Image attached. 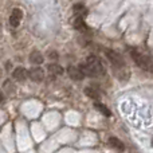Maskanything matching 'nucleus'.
<instances>
[{"label": "nucleus", "mask_w": 153, "mask_h": 153, "mask_svg": "<svg viewBox=\"0 0 153 153\" xmlns=\"http://www.w3.org/2000/svg\"><path fill=\"white\" fill-rule=\"evenodd\" d=\"M73 24H74V27L78 30V31H82V32H87V31H89V27H87V24L85 23L83 18H75V16H74Z\"/></svg>", "instance_id": "9"}, {"label": "nucleus", "mask_w": 153, "mask_h": 153, "mask_svg": "<svg viewBox=\"0 0 153 153\" xmlns=\"http://www.w3.org/2000/svg\"><path fill=\"white\" fill-rule=\"evenodd\" d=\"M67 71H69V76L71 79H74V81H82V79L85 78V75L82 74V71L78 69V67L70 66L69 69H67Z\"/></svg>", "instance_id": "8"}, {"label": "nucleus", "mask_w": 153, "mask_h": 153, "mask_svg": "<svg viewBox=\"0 0 153 153\" xmlns=\"http://www.w3.org/2000/svg\"><path fill=\"white\" fill-rule=\"evenodd\" d=\"M3 100H4V94H3V91L0 90V103L3 102Z\"/></svg>", "instance_id": "17"}, {"label": "nucleus", "mask_w": 153, "mask_h": 153, "mask_svg": "<svg viewBox=\"0 0 153 153\" xmlns=\"http://www.w3.org/2000/svg\"><path fill=\"white\" fill-rule=\"evenodd\" d=\"M43 61H45V58H43V55L39 53V51H32L31 54H30V62L34 65H42Z\"/></svg>", "instance_id": "10"}, {"label": "nucleus", "mask_w": 153, "mask_h": 153, "mask_svg": "<svg viewBox=\"0 0 153 153\" xmlns=\"http://www.w3.org/2000/svg\"><path fill=\"white\" fill-rule=\"evenodd\" d=\"M152 145H153V141H152Z\"/></svg>", "instance_id": "18"}, {"label": "nucleus", "mask_w": 153, "mask_h": 153, "mask_svg": "<svg viewBox=\"0 0 153 153\" xmlns=\"http://www.w3.org/2000/svg\"><path fill=\"white\" fill-rule=\"evenodd\" d=\"M27 75H28V73H27V70L24 67H16L12 73L13 79L18 82H24L27 79Z\"/></svg>", "instance_id": "7"}, {"label": "nucleus", "mask_w": 153, "mask_h": 153, "mask_svg": "<svg viewBox=\"0 0 153 153\" xmlns=\"http://www.w3.org/2000/svg\"><path fill=\"white\" fill-rule=\"evenodd\" d=\"M47 56L51 59V61H56V59H58V54H56L54 50L48 51V53H47Z\"/></svg>", "instance_id": "16"}, {"label": "nucleus", "mask_w": 153, "mask_h": 153, "mask_svg": "<svg viewBox=\"0 0 153 153\" xmlns=\"http://www.w3.org/2000/svg\"><path fill=\"white\" fill-rule=\"evenodd\" d=\"M95 108H97L98 110H100L102 114H105L106 117H110V116H111V111L109 110V109L106 108L105 105H102V103H100V102H95Z\"/></svg>", "instance_id": "15"}, {"label": "nucleus", "mask_w": 153, "mask_h": 153, "mask_svg": "<svg viewBox=\"0 0 153 153\" xmlns=\"http://www.w3.org/2000/svg\"><path fill=\"white\" fill-rule=\"evenodd\" d=\"M106 56H108V59L110 61V63H111V66H120V65H125V62H124V58H122L121 55H120L117 51H114V50H106Z\"/></svg>", "instance_id": "4"}, {"label": "nucleus", "mask_w": 153, "mask_h": 153, "mask_svg": "<svg viewBox=\"0 0 153 153\" xmlns=\"http://www.w3.org/2000/svg\"><path fill=\"white\" fill-rule=\"evenodd\" d=\"M73 11H74L75 18H85L87 13V11H86V8H85L83 4H75L74 8H73Z\"/></svg>", "instance_id": "11"}, {"label": "nucleus", "mask_w": 153, "mask_h": 153, "mask_svg": "<svg viewBox=\"0 0 153 153\" xmlns=\"http://www.w3.org/2000/svg\"><path fill=\"white\" fill-rule=\"evenodd\" d=\"M22 18H23V12H22V10H19V8H13L12 13H11V18H10V24L12 27H18L19 24H20Z\"/></svg>", "instance_id": "6"}, {"label": "nucleus", "mask_w": 153, "mask_h": 153, "mask_svg": "<svg viewBox=\"0 0 153 153\" xmlns=\"http://www.w3.org/2000/svg\"><path fill=\"white\" fill-rule=\"evenodd\" d=\"M130 56H132V59L134 61V63L137 65L138 67H141L144 71H149V73L153 71V62L151 61L149 56L143 55V54L137 50L130 51Z\"/></svg>", "instance_id": "2"}, {"label": "nucleus", "mask_w": 153, "mask_h": 153, "mask_svg": "<svg viewBox=\"0 0 153 153\" xmlns=\"http://www.w3.org/2000/svg\"><path fill=\"white\" fill-rule=\"evenodd\" d=\"M109 145L113 146V148L118 149V151H125V145L121 140H118L117 137H110L109 138Z\"/></svg>", "instance_id": "12"}, {"label": "nucleus", "mask_w": 153, "mask_h": 153, "mask_svg": "<svg viewBox=\"0 0 153 153\" xmlns=\"http://www.w3.org/2000/svg\"><path fill=\"white\" fill-rule=\"evenodd\" d=\"M113 69V75L121 82H126L130 76V71L126 65H120V66H111Z\"/></svg>", "instance_id": "3"}, {"label": "nucleus", "mask_w": 153, "mask_h": 153, "mask_svg": "<svg viewBox=\"0 0 153 153\" xmlns=\"http://www.w3.org/2000/svg\"><path fill=\"white\" fill-rule=\"evenodd\" d=\"M85 93H86L87 97L93 98V100H95V101H98V100H100V97H101V95L98 94L97 90L93 89V87H86V89H85Z\"/></svg>", "instance_id": "14"}, {"label": "nucleus", "mask_w": 153, "mask_h": 153, "mask_svg": "<svg viewBox=\"0 0 153 153\" xmlns=\"http://www.w3.org/2000/svg\"><path fill=\"white\" fill-rule=\"evenodd\" d=\"M47 69H48V71H50L51 74H54V75H62L63 74V67L59 66V65L51 63V65H48Z\"/></svg>", "instance_id": "13"}, {"label": "nucleus", "mask_w": 153, "mask_h": 153, "mask_svg": "<svg viewBox=\"0 0 153 153\" xmlns=\"http://www.w3.org/2000/svg\"><path fill=\"white\" fill-rule=\"evenodd\" d=\"M28 75L34 82H42L45 79V71L40 67H32L28 71Z\"/></svg>", "instance_id": "5"}, {"label": "nucleus", "mask_w": 153, "mask_h": 153, "mask_svg": "<svg viewBox=\"0 0 153 153\" xmlns=\"http://www.w3.org/2000/svg\"><path fill=\"white\" fill-rule=\"evenodd\" d=\"M78 69L81 70L85 76H101L105 74V69L102 66V62L95 55H90L87 58L86 63L81 65Z\"/></svg>", "instance_id": "1"}]
</instances>
